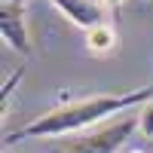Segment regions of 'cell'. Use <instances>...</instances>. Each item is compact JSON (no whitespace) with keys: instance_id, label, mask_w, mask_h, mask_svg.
Returning <instances> with one entry per match:
<instances>
[{"instance_id":"obj_1","label":"cell","mask_w":153,"mask_h":153,"mask_svg":"<svg viewBox=\"0 0 153 153\" xmlns=\"http://www.w3.org/2000/svg\"><path fill=\"white\" fill-rule=\"evenodd\" d=\"M150 98H153V86L135 89V92H110V95H92V98H83V101H71V104H61L55 110L43 113V117H37L34 123L9 132L6 141L16 144V141H25V138L74 135V132H83V129H89V126L101 123L104 117H117V113L129 110L135 104H147Z\"/></svg>"},{"instance_id":"obj_8","label":"cell","mask_w":153,"mask_h":153,"mask_svg":"<svg viewBox=\"0 0 153 153\" xmlns=\"http://www.w3.org/2000/svg\"><path fill=\"white\" fill-rule=\"evenodd\" d=\"M3 3H9V6H25V0H3Z\"/></svg>"},{"instance_id":"obj_3","label":"cell","mask_w":153,"mask_h":153,"mask_svg":"<svg viewBox=\"0 0 153 153\" xmlns=\"http://www.w3.org/2000/svg\"><path fill=\"white\" fill-rule=\"evenodd\" d=\"M0 34L16 52L28 55L31 52V37H28V22H25V6H0Z\"/></svg>"},{"instance_id":"obj_6","label":"cell","mask_w":153,"mask_h":153,"mask_svg":"<svg viewBox=\"0 0 153 153\" xmlns=\"http://www.w3.org/2000/svg\"><path fill=\"white\" fill-rule=\"evenodd\" d=\"M138 132L144 138H153V98L147 104H141V110H138Z\"/></svg>"},{"instance_id":"obj_7","label":"cell","mask_w":153,"mask_h":153,"mask_svg":"<svg viewBox=\"0 0 153 153\" xmlns=\"http://www.w3.org/2000/svg\"><path fill=\"white\" fill-rule=\"evenodd\" d=\"M98 3H101V6H120L123 0H98Z\"/></svg>"},{"instance_id":"obj_4","label":"cell","mask_w":153,"mask_h":153,"mask_svg":"<svg viewBox=\"0 0 153 153\" xmlns=\"http://www.w3.org/2000/svg\"><path fill=\"white\" fill-rule=\"evenodd\" d=\"M55 9L65 12V19H71L76 28H95V25H104V6L98 0H49Z\"/></svg>"},{"instance_id":"obj_9","label":"cell","mask_w":153,"mask_h":153,"mask_svg":"<svg viewBox=\"0 0 153 153\" xmlns=\"http://www.w3.org/2000/svg\"><path fill=\"white\" fill-rule=\"evenodd\" d=\"M132 153H144V150H132Z\"/></svg>"},{"instance_id":"obj_5","label":"cell","mask_w":153,"mask_h":153,"mask_svg":"<svg viewBox=\"0 0 153 153\" xmlns=\"http://www.w3.org/2000/svg\"><path fill=\"white\" fill-rule=\"evenodd\" d=\"M86 46H89V52L104 55V52H110V49L117 46V31H113L107 22L104 25H95V28L86 31Z\"/></svg>"},{"instance_id":"obj_2","label":"cell","mask_w":153,"mask_h":153,"mask_svg":"<svg viewBox=\"0 0 153 153\" xmlns=\"http://www.w3.org/2000/svg\"><path fill=\"white\" fill-rule=\"evenodd\" d=\"M135 129H138V117H126V120H117L110 126H98V129L68 141L61 147V153H117L132 138Z\"/></svg>"}]
</instances>
